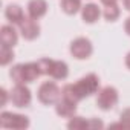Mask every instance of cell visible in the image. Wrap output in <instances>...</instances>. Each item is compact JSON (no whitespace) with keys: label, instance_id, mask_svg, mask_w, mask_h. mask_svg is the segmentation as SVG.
I'll return each mask as SVG.
<instances>
[{"label":"cell","instance_id":"obj_8","mask_svg":"<svg viewBox=\"0 0 130 130\" xmlns=\"http://www.w3.org/2000/svg\"><path fill=\"white\" fill-rule=\"evenodd\" d=\"M22 78H23V83H32L35 81L40 75H41V71L38 68V63L37 61H32V63H22Z\"/></svg>","mask_w":130,"mask_h":130},{"label":"cell","instance_id":"obj_21","mask_svg":"<svg viewBox=\"0 0 130 130\" xmlns=\"http://www.w3.org/2000/svg\"><path fill=\"white\" fill-rule=\"evenodd\" d=\"M112 127H128L130 128V109H125L121 112V122L113 124Z\"/></svg>","mask_w":130,"mask_h":130},{"label":"cell","instance_id":"obj_18","mask_svg":"<svg viewBox=\"0 0 130 130\" xmlns=\"http://www.w3.org/2000/svg\"><path fill=\"white\" fill-rule=\"evenodd\" d=\"M12 60H14L12 47L6 46V44H2V47H0V64H2V66H8Z\"/></svg>","mask_w":130,"mask_h":130},{"label":"cell","instance_id":"obj_1","mask_svg":"<svg viewBox=\"0 0 130 130\" xmlns=\"http://www.w3.org/2000/svg\"><path fill=\"white\" fill-rule=\"evenodd\" d=\"M37 96H38V101L41 104H44V106H54V104H57L61 100V89L55 83L46 81V83H43L38 87Z\"/></svg>","mask_w":130,"mask_h":130},{"label":"cell","instance_id":"obj_2","mask_svg":"<svg viewBox=\"0 0 130 130\" xmlns=\"http://www.w3.org/2000/svg\"><path fill=\"white\" fill-rule=\"evenodd\" d=\"M0 125L3 128H28L29 127V118L20 113H12V112H2L0 115Z\"/></svg>","mask_w":130,"mask_h":130},{"label":"cell","instance_id":"obj_7","mask_svg":"<svg viewBox=\"0 0 130 130\" xmlns=\"http://www.w3.org/2000/svg\"><path fill=\"white\" fill-rule=\"evenodd\" d=\"M19 28H20L22 37L28 41H32L40 35V25L32 17H25V20L19 25Z\"/></svg>","mask_w":130,"mask_h":130},{"label":"cell","instance_id":"obj_25","mask_svg":"<svg viewBox=\"0 0 130 130\" xmlns=\"http://www.w3.org/2000/svg\"><path fill=\"white\" fill-rule=\"evenodd\" d=\"M100 2H101L104 6H109V5H116L118 0H100Z\"/></svg>","mask_w":130,"mask_h":130},{"label":"cell","instance_id":"obj_27","mask_svg":"<svg viewBox=\"0 0 130 130\" xmlns=\"http://www.w3.org/2000/svg\"><path fill=\"white\" fill-rule=\"evenodd\" d=\"M125 66H127V68L130 69V52H128V54L125 55Z\"/></svg>","mask_w":130,"mask_h":130},{"label":"cell","instance_id":"obj_23","mask_svg":"<svg viewBox=\"0 0 130 130\" xmlns=\"http://www.w3.org/2000/svg\"><path fill=\"white\" fill-rule=\"evenodd\" d=\"M0 95H2V103H0V106H5L6 101H8V96H9L11 93H8L6 89H2V90H0Z\"/></svg>","mask_w":130,"mask_h":130},{"label":"cell","instance_id":"obj_5","mask_svg":"<svg viewBox=\"0 0 130 130\" xmlns=\"http://www.w3.org/2000/svg\"><path fill=\"white\" fill-rule=\"evenodd\" d=\"M69 51H71L74 58H77V60H87L92 55V52H93V46H92V41L89 38L78 37V38H75L71 43Z\"/></svg>","mask_w":130,"mask_h":130},{"label":"cell","instance_id":"obj_12","mask_svg":"<svg viewBox=\"0 0 130 130\" xmlns=\"http://www.w3.org/2000/svg\"><path fill=\"white\" fill-rule=\"evenodd\" d=\"M55 112L61 118H72L75 115V112H77V104L75 103H71L68 100H64V98H61L55 104Z\"/></svg>","mask_w":130,"mask_h":130},{"label":"cell","instance_id":"obj_17","mask_svg":"<svg viewBox=\"0 0 130 130\" xmlns=\"http://www.w3.org/2000/svg\"><path fill=\"white\" fill-rule=\"evenodd\" d=\"M121 15V9L118 5H109L104 8L103 11V17L107 20V22H116Z\"/></svg>","mask_w":130,"mask_h":130},{"label":"cell","instance_id":"obj_15","mask_svg":"<svg viewBox=\"0 0 130 130\" xmlns=\"http://www.w3.org/2000/svg\"><path fill=\"white\" fill-rule=\"evenodd\" d=\"M61 98L68 100V101H71V103H75V104L83 100L81 95L78 93L75 84H66V86H64V87L61 89Z\"/></svg>","mask_w":130,"mask_h":130},{"label":"cell","instance_id":"obj_11","mask_svg":"<svg viewBox=\"0 0 130 130\" xmlns=\"http://www.w3.org/2000/svg\"><path fill=\"white\" fill-rule=\"evenodd\" d=\"M46 12H47L46 0H29V3H28V14H29V17L38 20Z\"/></svg>","mask_w":130,"mask_h":130},{"label":"cell","instance_id":"obj_13","mask_svg":"<svg viewBox=\"0 0 130 130\" xmlns=\"http://www.w3.org/2000/svg\"><path fill=\"white\" fill-rule=\"evenodd\" d=\"M69 75V68L68 64L61 61V60H54L52 66L49 71V77H52L54 80H66Z\"/></svg>","mask_w":130,"mask_h":130},{"label":"cell","instance_id":"obj_4","mask_svg":"<svg viewBox=\"0 0 130 130\" xmlns=\"http://www.w3.org/2000/svg\"><path fill=\"white\" fill-rule=\"evenodd\" d=\"M75 87H77L78 93L81 95V98L90 96V95H93L100 90V78L95 74H87L86 77L80 78L75 83Z\"/></svg>","mask_w":130,"mask_h":130},{"label":"cell","instance_id":"obj_19","mask_svg":"<svg viewBox=\"0 0 130 130\" xmlns=\"http://www.w3.org/2000/svg\"><path fill=\"white\" fill-rule=\"evenodd\" d=\"M68 127H69L71 130H83V128H87V119L74 115L72 118H69Z\"/></svg>","mask_w":130,"mask_h":130},{"label":"cell","instance_id":"obj_3","mask_svg":"<svg viewBox=\"0 0 130 130\" xmlns=\"http://www.w3.org/2000/svg\"><path fill=\"white\" fill-rule=\"evenodd\" d=\"M119 95L118 90L112 86H106L103 89L98 90V96H96V106L101 110H110L118 104Z\"/></svg>","mask_w":130,"mask_h":130},{"label":"cell","instance_id":"obj_16","mask_svg":"<svg viewBox=\"0 0 130 130\" xmlns=\"http://www.w3.org/2000/svg\"><path fill=\"white\" fill-rule=\"evenodd\" d=\"M63 12H66L68 15H74L78 11H81V0H61L60 3Z\"/></svg>","mask_w":130,"mask_h":130},{"label":"cell","instance_id":"obj_10","mask_svg":"<svg viewBox=\"0 0 130 130\" xmlns=\"http://www.w3.org/2000/svg\"><path fill=\"white\" fill-rule=\"evenodd\" d=\"M100 17H101V11H100L98 5H95V3H87V5H84V6L81 8V19H83L84 23L92 25V23L98 22Z\"/></svg>","mask_w":130,"mask_h":130},{"label":"cell","instance_id":"obj_6","mask_svg":"<svg viewBox=\"0 0 130 130\" xmlns=\"http://www.w3.org/2000/svg\"><path fill=\"white\" fill-rule=\"evenodd\" d=\"M9 100L11 103L19 107V109H23V107H28L32 101V95H31V90L26 84H15L12 87V90L9 92Z\"/></svg>","mask_w":130,"mask_h":130},{"label":"cell","instance_id":"obj_26","mask_svg":"<svg viewBox=\"0 0 130 130\" xmlns=\"http://www.w3.org/2000/svg\"><path fill=\"white\" fill-rule=\"evenodd\" d=\"M122 6L130 12V0H122Z\"/></svg>","mask_w":130,"mask_h":130},{"label":"cell","instance_id":"obj_14","mask_svg":"<svg viewBox=\"0 0 130 130\" xmlns=\"http://www.w3.org/2000/svg\"><path fill=\"white\" fill-rule=\"evenodd\" d=\"M5 17L12 25H20L25 20V12L19 5H8L5 9Z\"/></svg>","mask_w":130,"mask_h":130},{"label":"cell","instance_id":"obj_22","mask_svg":"<svg viewBox=\"0 0 130 130\" xmlns=\"http://www.w3.org/2000/svg\"><path fill=\"white\" fill-rule=\"evenodd\" d=\"M104 124L103 121L96 119V118H92V119H87V128H103Z\"/></svg>","mask_w":130,"mask_h":130},{"label":"cell","instance_id":"obj_9","mask_svg":"<svg viewBox=\"0 0 130 130\" xmlns=\"http://www.w3.org/2000/svg\"><path fill=\"white\" fill-rule=\"evenodd\" d=\"M0 41H2V44H6V46H11L14 47L19 41V34L17 31L14 29L12 25H5L2 26V29H0Z\"/></svg>","mask_w":130,"mask_h":130},{"label":"cell","instance_id":"obj_24","mask_svg":"<svg viewBox=\"0 0 130 130\" xmlns=\"http://www.w3.org/2000/svg\"><path fill=\"white\" fill-rule=\"evenodd\" d=\"M124 31H125V34L130 37V17L124 22Z\"/></svg>","mask_w":130,"mask_h":130},{"label":"cell","instance_id":"obj_20","mask_svg":"<svg viewBox=\"0 0 130 130\" xmlns=\"http://www.w3.org/2000/svg\"><path fill=\"white\" fill-rule=\"evenodd\" d=\"M52 61L51 58H40L37 63H38V68L41 71V75H49V71H51V66H52Z\"/></svg>","mask_w":130,"mask_h":130}]
</instances>
